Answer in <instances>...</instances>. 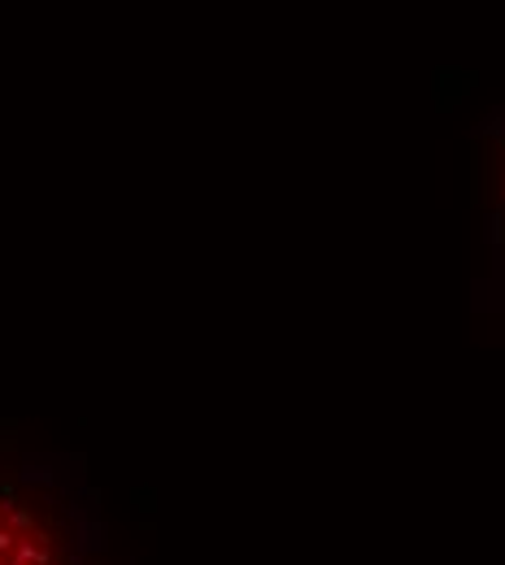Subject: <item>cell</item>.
<instances>
[{
    "label": "cell",
    "instance_id": "obj_1",
    "mask_svg": "<svg viewBox=\"0 0 505 565\" xmlns=\"http://www.w3.org/2000/svg\"><path fill=\"white\" fill-rule=\"evenodd\" d=\"M0 565H74L53 522L4 483H0Z\"/></svg>",
    "mask_w": 505,
    "mask_h": 565
}]
</instances>
